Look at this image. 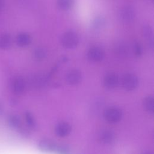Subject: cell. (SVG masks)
I'll use <instances>...</instances> for the list:
<instances>
[{
    "label": "cell",
    "mask_w": 154,
    "mask_h": 154,
    "mask_svg": "<svg viewBox=\"0 0 154 154\" xmlns=\"http://www.w3.org/2000/svg\"><path fill=\"white\" fill-rule=\"evenodd\" d=\"M60 42L63 47L67 49H73L78 46L79 38L75 31L69 30L62 34Z\"/></svg>",
    "instance_id": "1"
},
{
    "label": "cell",
    "mask_w": 154,
    "mask_h": 154,
    "mask_svg": "<svg viewBox=\"0 0 154 154\" xmlns=\"http://www.w3.org/2000/svg\"><path fill=\"white\" fill-rule=\"evenodd\" d=\"M123 117L122 109L115 106L107 108L103 112L105 120L109 123H117L119 122Z\"/></svg>",
    "instance_id": "2"
},
{
    "label": "cell",
    "mask_w": 154,
    "mask_h": 154,
    "mask_svg": "<svg viewBox=\"0 0 154 154\" xmlns=\"http://www.w3.org/2000/svg\"><path fill=\"white\" fill-rule=\"evenodd\" d=\"M138 85V78L134 73H127L122 78V85L126 91L135 90Z\"/></svg>",
    "instance_id": "3"
},
{
    "label": "cell",
    "mask_w": 154,
    "mask_h": 154,
    "mask_svg": "<svg viewBox=\"0 0 154 154\" xmlns=\"http://www.w3.org/2000/svg\"><path fill=\"white\" fill-rule=\"evenodd\" d=\"M97 139L102 144L110 146L116 142V135L112 130L104 129L98 132Z\"/></svg>",
    "instance_id": "4"
},
{
    "label": "cell",
    "mask_w": 154,
    "mask_h": 154,
    "mask_svg": "<svg viewBox=\"0 0 154 154\" xmlns=\"http://www.w3.org/2000/svg\"><path fill=\"white\" fill-rule=\"evenodd\" d=\"M87 58L91 62H100L105 57L104 51L99 46H93L90 48L87 54Z\"/></svg>",
    "instance_id": "5"
},
{
    "label": "cell",
    "mask_w": 154,
    "mask_h": 154,
    "mask_svg": "<svg viewBox=\"0 0 154 154\" xmlns=\"http://www.w3.org/2000/svg\"><path fill=\"white\" fill-rule=\"evenodd\" d=\"M135 13L134 9L131 6H125L122 8L119 12V17L123 23H129L134 19Z\"/></svg>",
    "instance_id": "6"
},
{
    "label": "cell",
    "mask_w": 154,
    "mask_h": 154,
    "mask_svg": "<svg viewBox=\"0 0 154 154\" xmlns=\"http://www.w3.org/2000/svg\"><path fill=\"white\" fill-rule=\"evenodd\" d=\"M26 88L25 79L20 76H16L13 78L11 82V88L12 91L16 94H22Z\"/></svg>",
    "instance_id": "7"
},
{
    "label": "cell",
    "mask_w": 154,
    "mask_h": 154,
    "mask_svg": "<svg viewBox=\"0 0 154 154\" xmlns=\"http://www.w3.org/2000/svg\"><path fill=\"white\" fill-rule=\"evenodd\" d=\"M57 144L50 138H43L40 139L37 143V147L42 152H53L55 151Z\"/></svg>",
    "instance_id": "8"
},
{
    "label": "cell",
    "mask_w": 154,
    "mask_h": 154,
    "mask_svg": "<svg viewBox=\"0 0 154 154\" xmlns=\"http://www.w3.org/2000/svg\"><path fill=\"white\" fill-rule=\"evenodd\" d=\"M65 78L66 82L69 85H74L79 84L81 81L82 74L78 69H72L67 72Z\"/></svg>",
    "instance_id": "9"
},
{
    "label": "cell",
    "mask_w": 154,
    "mask_h": 154,
    "mask_svg": "<svg viewBox=\"0 0 154 154\" xmlns=\"http://www.w3.org/2000/svg\"><path fill=\"white\" fill-rule=\"evenodd\" d=\"M103 85L105 88L111 90L116 88L119 84V76L113 72L107 73L103 78Z\"/></svg>",
    "instance_id": "10"
},
{
    "label": "cell",
    "mask_w": 154,
    "mask_h": 154,
    "mask_svg": "<svg viewBox=\"0 0 154 154\" xmlns=\"http://www.w3.org/2000/svg\"><path fill=\"white\" fill-rule=\"evenodd\" d=\"M56 135L60 137H64L69 135L72 131V126L66 122H61L57 123L54 129Z\"/></svg>",
    "instance_id": "11"
},
{
    "label": "cell",
    "mask_w": 154,
    "mask_h": 154,
    "mask_svg": "<svg viewBox=\"0 0 154 154\" xmlns=\"http://www.w3.org/2000/svg\"><path fill=\"white\" fill-rule=\"evenodd\" d=\"M7 122L8 125L13 129L20 130L22 128L21 120L16 114H9L7 117Z\"/></svg>",
    "instance_id": "12"
},
{
    "label": "cell",
    "mask_w": 154,
    "mask_h": 154,
    "mask_svg": "<svg viewBox=\"0 0 154 154\" xmlns=\"http://www.w3.org/2000/svg\"><path fill=\"white\" fill-rule=\"evenodd\" d=\"M16 42L19 46L25 47L28 46L31 42V37L26 32H21L17 35Z\"/></svg>",
    "instance_id": "13"
},
{
    "label": "cell",
    "mask_w": 154,
    "mask_h": 154,
    "mask_svg": "<svg viewBox=\"0 0 154 154\" xmlns=\"http://www.w3.org/2000/svg\"><path fill=\"white\" fill-rule=\"evenodd\" d=\"M143 34L146 38L149 46L153 49V30L149 25H145L143 27Z\"/></svg>",
    "instance_id": "14"
},
{
    "label": "cell",
    "mask_w": 154,
    "mask_h": 154,
    "mask_svg": "<svg viewBox=\"0 0 154 154\" xmlns=\"http://www.w3.org/2000/svg\"><path fill=\"white\" fill-rule=\"evenodd\" d=\"M24 117L28 128L32 130H36L37 128V123L32 113L29 111L25 112Z\"/></svg>",
    "instance_id": "15"
},
{
    "label": "cell",
    "mask_w": 154,
    "mask_h": 154,
    "mask_svg": "<svg viewBox=\"0 0 154 154\" xmlns=\"http://www.w3.org/2000/svg\"><path fill=\"white\" fill-rule=\"evenodd\" d=\"M12 45V38L10 34H3L0 35V49H8Z\"/></svg>",
    "instance_id": "16"
},
{
    "label": "cell",
    "mask_w": 154,
    "mask_h": 154,
    "mask_svg": "<svg viewBox=\"0 0 154 154\" xmlns=\"http://www.w3.org/2000/svg\"><path fill=\"white\" fill-rule=\"evenodd\" d=\"M105 19L101 16H98L93 20L91 22V26L95 30H100L105 26Z\"/></svg>",
    "instance_id": "17"
},
{
    "label": "cell",
    "mask_w": 154,
    "mask_h": 154,
    "mask_svg": "<svg viewBox=\"0 0 154 154\" xmlns=\"http://www.w3.org/2000/svg\"><path fill=\"white\" fill-rule=\"evenodd\" d=\"M143 106L145 109L149 112H153L154 110V98L153 96H149L144 98L143 100Z\"/></svg>",
    "instance_id": "18"
},
{
    "label": "cell",
    "mask_w": 154,
    "mask_h": 154,
    "mask_svg": "<svg viewBox=\"0 0 154 154\" xmlns=\"http://www.w3.org/2000/svg\"><path fill=\"white\" fill-rule=\"evenodd\" d=\"M115 51L116 54L120 57H125L128 55V48L126 44L124 43H119L115 46Z\"/></svg>",
    "instance_id": "19"
},
{
    "label": "cell",
    "mask_w": 154,
    "mask_h": 154,
    "mask_svg": "<svg viewBox=\"0 0 154 154\" xmlns=\"http://www.w3.org/2000/svg\"><path fill=\"white\" fill-rule=\"evenodd\" d=\"M74 0H57L58 7L62 10H68L73 5Z\"/></svg>",
    "instance_id": "20"
},
{
    "label": "cell",
    "mask_w": 154,
    "mask_h": 154,
    "mask_svg": "<svg viewBox=\"0 0 154 154\" xmlns=\"http://www.w3.org/2000/svg\"><path fill=\"white\" fill-rule=\"evenodd\" d=\"M46 56V51L43 48L38 47L33 51V57L35 60L41 61Z\"/></svg>",
    "instance_id": "21"
},
{
    "label": "cell",
    "mask_w": 154,
    "mask_h": 154,
    "mask_svg": "<svg viewBox=\"0 0 154 154\" xmlns=\"http://www.w3.org/2000/svg\"><path fill=\"white\" fill-rule=\"evenodd\" d=\"M55 152L58 154H69L70 150L65 145H58L57 146Z\"/></svg>",
    "instance_id": "22"
},
{
    "label": "cell",
    "mask_w": 154,
    "mask_h": 154,
    "mask_svg": "<svg viewBox=\"0 0 154 154\" xmlns=\"http://www.w3.org/2000/svg\"><path fill=\"white\" fill-rule=\"evenodd\" d=\"M133 51L134 52V54L137 56H140L142 54V52H143V49L141 45L138 42L134 43L133 45Z\"/></svg>",
    "instance_id": "23"
},
{
    "label": "cell",
    "mask_w": 154,
    "mask_h": 154,
    "mask_svg": "<svg viewBox=\"0 0 154 154\" xmlns=\"http://www.w3.org/2000/svg\"><path fill=\"white\" fill-rule=\"evenodd\" d=\"M3 111H4V106H3V104L1 102V101L0 100V116L3 113Z\"/></svg>",
    "instance_id": "24"
},
{
    "label": "cell",
    "mask_w": 154,
    "mask_h": 154,
    "mask_svg": "<svg viewBox=\"0 0 154 154\" xmlns=\"http://www.w3.org/2000/svg\"><path fill=\"white\" fill-rule=\"evenodd\" d=\"M4 0H0V10L4 7Z\"/></svg>",
    "instance_id": "25"
},
{
    "label": "cell",
    "mask_w": 154,
    "mask_h": 154,
    "mask_svg": "<svg viewBox=\"0 0 154 154\" xmlns=\"http://www.w3.org/2000/svg\"><path fill=\"white\" fill-rule=\"evenodd\" d=\"M142 154H153V153H152L151 151L147 150V151H145V152H144Z\"/></svg>",
    "instance_id": "26"
}]
</instances>
